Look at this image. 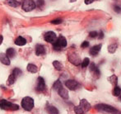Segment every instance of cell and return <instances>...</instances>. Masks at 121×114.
I'll return each instance as SVG.
<instances>
[{"instance_id":"27","label":"cell","mask_w":121,"mask_h":114,"mask_svg":"<svg viewBox=\"0 0 121 114\" xmlns=\"http://www.w3.org/2000/svg\"><path fill=\"white\" fill-rule=\"evenodd\" d=\"M90 64V59L89 58H85L82 61V67L86 68V66H88V64Z\"/></svg>"},{"instance_id":"3","label":"cell","mask_w":121,"mask_h":114,"mask_svg":"<svg viewBox=\"0 0 121 114\" xmlns=\"http://www.w3.org/2000/svg\"><path fill=\"white\" fill-rule=\"evenodd\" d=\"M54 44V46H53V47H54V49L55 50H60L61 49L64 48V47L67 46V40H66L65 37L64 36H59V38L57 39V40L55 41V42Z\"/></svg>"},{"instance_id":"2","label":"cell","mask_w":121,"mask_h":114,"mask_svg":"<svg viewBox=\"0 0 121 114\" xmlns=\"http://www.w3.org/2000/svg\"><path fill=\"white\" fill-rule=\"evenodd\" d=\"M0 108L3 110H18L19 107L17 104H13V103H10L9 101H7L5 99L0 100Z\"/></svg>"},{"instance_id":"22","label":"cell","mask_w":121,"mask_h":114,"mask_svg":"<svg viewBox=\"0 0 121 114\" xmlns=\"http://www.w3.org/2000/svg\"><path fill=\"white\" fill-rule=\"evenodd\" d=\"M53 65H54V67L57 70H61V69H63V64L58 60H54V62H53Z\"/></svg>"},{"instance_id":"4","label":"cell","mask_w":121,"mask_h":114,"mask_svg":"<svg viewBox=\"0 0 121 114\" xmlns=\"http://www.w3.org/2000/svg\"><path fill=\"white\" fill-rule=\"evenodd\" d=\"M22 107L26 111H30L34 108V100L30 97H25L22 101Z\"/></svg>"},{"instance_id":"17","label":"cell","mask_w":121,"mask_h":114,"mask_svg":"<svg viewBox=\"0 0 121 114\" xmlns=\"http://www.w3.org/2000/svg\"><path fill=\"white\" fill-rule=\"evenodd\" d=\"M46 111L49 114H59V110L54 106H48L46 108Z\"/></svg>"},{"instance_id":"18","label":"cell","mask_w":121,"mask_h":114,"mask_svg":"<svg viewBox=\"0 0 121 114\" xmlns=\"http://www.w3.org/2000/svg\"><path fill=\"white\" fill-rule=\"evenodd\" d=\"M27 70L30 73H36L38 71V68H37L36 65L33 64H29L27 65Z\"/></svg>"},{"instance_id":"7","label":"cell","mask_w":121,"mask_h":114,"mask_svg":"<svg viewBox=\"0 0 121 114\" xmlns=\"http://www.w3.org/2000/svg\"><path fill=\"white\" fill-rule=\"evenodd\" d=\"M65 85L67 88H69L70 90H76L80 87V84L73 79H69L65 82Z\"/></svg>"},{"instance_id":"9","label":"cell","mask_w":121,"mask_h":114,"mask_svg":"<svg viewBox=\"0 0 121 114\" xmlns=\"http://www.w3.org/2000/svg\"><path fill=\"white\" fill-rule=\"evenodd\" d=\"M79 106L82 108V110L84 112H87L91 109V104H90L86 99H82L81 101H80Z\"/></svg>"},{"instance_id":"29","label":"cell","mask_w":121,"mask_h":114,"mask_svg":"<svg viewBox=\"0 0 121 114\" xmlns=\"http://www.w3.org/2000/svg\"><path fill=\"white\" fill-rule=\"evenodd\" d=\"M13 74H14L16 77H18V76L22 74V70L20 69H18V68H16V69H14V70L13 71Z\"/></svg>"},{"instance_id":"38","label":"cell","mask_w":121,"mask_h":114,"mask_svg":"<svg viewBox=\"0 0 121 114\" xmlns=\"http://www.w3.org/2000/svg\"><path fill=\"white\" fill-rule=\"evenodd\" d=\"M112 114H121V113H120V111H118V110H117L116 112H115V113H112Z\"/></svg>"},{"instance_id":"1","label":"cell","mask_w":121,"mask_h":114,"mask_svg":"<svg viewBox=\"0 0 121 114\" xmlns=\"http://www.w3.org/2000/svg\"><path fill=\"white\" fill-rule=\"evenodd\" d=\"M95 108L96 110H98L99 112H102V113H114L115 112L117 111L116 108H115L114 107L110 106L108 104H104V103H100L95 106Z\"/></svg>"},{"instance_id":"11","label":"cell","mask_w":121,"mask_h":114,"mask_svg":"<svg viewBox=\"0 0 121 114\" xmlns=\"http://www.w3.org/2000/svg\"><path fill=\"white\" fill-rule=\"evenodd\" d=\"M69 60H70L71 63H73V64H74L75 65H78V64H80V58L78 56L77 54H72V55H69Z\"/></svg>"},{"instance_id":"33","label":"cell","mask_w":121,"mask_h":114,"mask_svg":"<svg viewBox=\"0 0 121 114\" xmlns=\"http://www.w3.org/2000/svg\"><path fill=\"white\" fill-rule=\"evenodd\" d=\"M114 10H115V12H116L117 13H121V8H120V7L117 6V5H115V6H114Z\"/></svg>"},{"instance_id":"25","label":"cell","mask_w":121,"mask_h":114,"mask_svg":"<svg viewBox=\"0 0 121 114\" xmlns=\"http://www.w3.org/2000/svg\"><path fill=\"white\" fill-rule=\"evenodd\" d=\"M62 87L63 85H62V84H61L60 80H57V81H55V83H54V85H53V88H54V90H56V91H58V90L60 88H62Z\"/></svg>"},{"instance_id":"10","label":"cell","mask_w":121,"mask_h":114,"mask_svg":"<svg viewBox=\"0 0 121 114\" xmlns=\"http://www.w3.org/2000/svg\"><path fill=\"white\" fill-rule=\"evenodd\" d=\"M101 46L102 45L101 44H99V45H96V46H94L93 47H91V50H90V55H93V56H96L97 54L100 52V49H101Z\"/></svg>"},{"instance_id":"26","label":"cell","mask_w":121,"mask_h":114,"mask_svg":"<svg viewBox=\"0 0 121 114\" xmlns=\"http://www.w3.org/2000/svg\"><path fill=\"white\" fill-rule=\"evenodd\" d=\"M16 79H17V77L13 74H10V76L8 77V84H10V85H11V84H14L15 81H16Z\"/></svg>"},{"instance_id":"13","label":"cell","mask_w":121,"mask_h":114,"mask_svg":"<svg viewBox=\"0 0 121 114\" xmlns=\"http://www.w3.org/2000/svg\"><path fill=\"white\" fill-rule=\"evenodd\" d=\"M35 54L37 55H42L45 54V46L42 45H37L35 47Z\"/></svg>"},{"instance_id":"24","label":"cell","mask_w":121,"mask_h":114,"mask_svg":"<svg viewBox=\"0 0 121 114\" xmlns=\"http://www.w3.org/2000/svg\"><path fill=\"white\" fill-rule=\"evenodd\" d=\"M121 94V88L119 86H115L113 89V95L115 97H118Z\"/></svg>"},{"instance_id":"8","label":"cell","mask_w":121,"mask_h":114,"mask_svg":"<svg viewBox=\"0 0 121 114\" xmlns=\"http://www.w3.org/2000/svg\"><path fill=\"white\" fill-rule=\"evenodd\" d=\"M35 89L39 92H43L45 89V79L42 77H39L37 79V85Z\"/></svg>"},{"instance_id":"34","label":"cell","mask_w":121,"mask_h":114,"mask_svg":"<svg viewBox=\"0 0 121 114\" xmlns=\"http://www.w3.org/2000/svg\"><path fill=\"white\" fill-rule=\"evenodd\" d=\"M61 23H62V20L61 19H55V20L51 21V23H52V24H60Z\"/></svg>"},{"instance_id":"5","label":"cell","mask_w":121,"mask_h":114,"mask_svg":"<svg viewBox=\"0 0 121 114\" xmlns=\"http://www.w3.org/2000/svg\"><path fill=\"white\" fill-rule=\"evenodd\" d=\"M22 8L25 12H30L35 8V3L33 0H23Z\"/></svg>"},{"instance_id":"28","label":"cell","mask_w":121,"mask_h":114,"mask_svg":"<svg viewBox=\"0 0 121 114\" xmlns=\"http://www.w3.org/2000/svg\"><path fill=\"white\" fill-rule=\"evenodd\" d=\"M74 112L76 114H83L84 113V111L82 110V108L80 106H76L74 108Z\"/></svg>"},{"instance_id":"36","label":"cell","mask_w":121,"mask_h":114,"mask_svg":"<svg viewBox=\"0 0 121 114\" xmlns=\"http://www.w3.org/2000/svg\"><path fill=\"white\" fill-rule=\"evenodd\" d=\"M99 39H102L104 37V33H103V32H100V34H99Z\"/></svg>"},{"instance_id":"39","label":"cell","mask_w":121,"mask_h":114,"mask_svg":"<svg viewBox=\"0 0 121 114\" xmlns=\"http://www.w3.org/2000/svg\"><path fill=\"white\" fill-rule=\"evenodd\" d=\"M120 100H121V98H120Z\"/></svg>"},{"instance_id":"14","label":"cell","mask_w":121,"mask_h":114,"mask_svg":"<svg viewBox=\"0 0 121 114\" xmlns=\"http://www.w3.org/2000/svg\"><path fill=\"white\" fill-rule=\"evenodd\" d=\"M0 61L3 63V64H6V65H9L10 64V59L8 57V55L4 53L0 54Z\"/></svg>"},{"instance_id":"16","label":"cell","mask_w":121,"mask_h":114,"mask_svg":"<svg viewBox=\"0 0 121 114\" xmlns=\"http://www.w3.org/2000/svg\"><path fill=\"white\" fill-rule=\"evenodd\" d=\"M26 39L23 38V37H22V36H18L17 38L16 39V41H15V44L17 45V46H20L26 45Z\"/></svg>"},{"instance_id":"12","label":"cell","mask_w":121,"mask_h":114,"mask_svg":"<svg viewBox=\"0 0 121 114\" xmlns=\"http://www.w3.org/2000/svg\"><path fill=\"white\" fill-rule=\"evenodd\" d=\"M58 93H59V96L64 98V99H68V98H69V93H68L67 90L64 88H63V87L58 90Z\"/></svg>"},{"instance_id":"32","label":"cell","mask_w":121,"mask_h":114,"mask_svg":"<svg viewBox=\"0 0 121 114\" xmlns=\"http://www.w3.org/2000/svg\"><path fill=\"white\" fill-rule=\"evenodd\" d=\"M88 46H89V42L86 41H83L82 43V45H81L82 48H86V47H88Z\"/></svg>"},{"instance_id":"31","label":"cell","mask_w":121,"mask_h":114,"mask_svg":"<svg viewBox=\"0 0 121 114\" xmlns=\"http://www.w3.org/2000/svg\"><path fill=\"white\" fill-rule=\"evenodd\" d=\"M97 36H98V33H97L96 32H91L89 33V36L90 37H92V38H95V37H96Z\"/></svg>"},{"instance_id":"6","label":"cell","mask_w":121,"mask_h":114,"mask_svg":"<svg viewBox=\"0 0 121 114\" xmlns=\"http://www.w3.org/2000/svg\"><path fill=\"white\" fill-rule=\"evenodd\" d=\"M57 40V36L54 32H48L45 34V41L49 43H54Z\"/></svg>"},{"instance_id":"35","label":"cell","mask_w":121,"mask_h":114,"mask_svg":"<svg viewBox=\"0 0 121 114\" xmlns=\"http://www.w3.org/2000/svg\"><path fill=\"white\" fill-rule=\"evenodd\" d=\"M94 1H96V0H85V3L86 4H91V3H93Z\"/></svg>"},{"instance_id":"30","label":"cell","mask_w":121,"mask_h":114,"mask_svg":"<svg viewBox=\"0 0 121 114\" xmlns=\"http://www.w3.org/2000/svg\"><path fill=\"white\" fill-rule=\"evenodd\" d=\"M45 4V1L44 0H37L36 2V5L38 8H42Z\"/></svg>"},{"instance_id":"15","label":"cell","mask_w":121,"mask_h":114,"mask_svg":"<svg viewBox=\"0 0 121 114\" xmlns=\"http://www.w3.org/2000/svg\"><path fill=\"white\" fill-rule=\"evenodd\" d=\"M90 71L92 72L94 74H96L97 77L100 76V70H99L98 68L96 67V64H95L94 63H91V65H90Z\"/></svg>"},{"instance_id":"21","label":"cell","mask_w":121,"mask_h":114,"mask_svg":"<svg viewBox=\"0 0 121 114\" xmlns=\"http://www.w3.org/2000/svg\"><path fill=\"white\" fill-rule=\"evenodd\" d=\"M15 54H16V52L13 48H8L6 51V55H8V58H13L15 56Z\"/></svg>"},{"instance_id":"23","label":"cell","mask_w":121,"mask_h":114,"mask_svg":"<svg viewBox=\"0 0 121 114\" xmlns=\"http://www.w3.org/2000/svg\"><path fill=\"white\" fill-rule=\"evenodd\" d=\"M109 81H110V83H111V84H113V85L116 86L117 83H118V78H117L116 75H112L110 76V78H109Z\"/></svg>"},{"instance_id":"20","label":"cell","mask_w":121,"mask_h":114,"mask_svg":"<svg viewBox=\"0 0 121 114\" xmlns=\"http://www.w3.org/2000/svg\"><path fill=\"white\" fill-rule=\"evenodd\" d=\"M6 2H7V3L9 5V6L14 7V8L18 7L20 5V3L17 1V0H7Z\"/></svg>"},{"instance_id":"37","label":"cell","mask_w":121,"mask_h":114,"mask_svg":"<svg viewBox=\"0 0 121 114\" xmlns=\"http://www.w3.org/2000/svg\"><path fill=\"white\" fill-rule=\"evenodd\" d=\"M3 36H1L0 35V45L2 44V42H3Z\"/></svg>"},{"instance_id":"19","label":"cell","mask_w":121,"mask_h":114,"mask_svg":"<svg viewBox=\"0 0 121 114\" xmlns=\"http://www.w3.org/2000/svg\"><path fill=\"white\" fill-rule=\"evenodd\" d=\"M117 48H118V45L116 43L115 44H111L108 46V51L111 54H114L115 51H116Z\"/></svg>"}]
</instances>
